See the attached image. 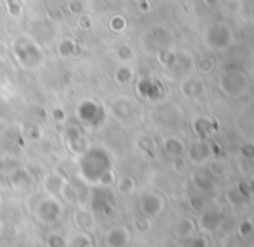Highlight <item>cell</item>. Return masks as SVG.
Returning a JSON list of instances; mask_svg holds the SVG:
<instances>
[{"label":"cell","mask_w":254,"mask_h":247,"mask_svg":"<svg viewBox=\"0 0 254 247\" xmlns=\"http://www.w3.org/2000/svg\"><path fill=\"white\" fill-rule=\"evenodd\" d=\"M80 159V171L81 178L88 184H99V180L111 171V157L104 149H87V152L81 154Z\"/></svg>","instance_id":"1"},{"label":"cell","mask_w":254,"mask_h":247,"mask_svg":"<svg viewBox=\"0 0 254 247\" xmlns=\"http://www.w3.org/2000/svg\"><path fill=\"white\" fill-rule=\"evenodd\" d=\"M64 213V206L63 200L56 195H45L38 200L37 207H35V214H37L38 221L44 225H56L57 221L63 218Z\"/></svg>","instance_id":"2"},{"label":"cell","mask_w":254,"mask_h":247,"mask_svg":"<svg viewBox=\"0 0 254 247\" xmlns=\"http://www.w3.org/2000/svg\"><path fill=\"white\" fill-rule=\"evenodd\" d=\"M14 52L23 67H35L40 64V50L30 38H19L14 42Z\"/></svg>","instance_id":"3"},{"label":"cell","mask_w":254,"mask_h":247,"mask_svg":"<svg viewBox=\"0 0 254 247\" xmlns=\"http://www.w3.org/2000/svg\"><path fill=\"white\" fill-rule=\"evenodd\" d=\"M76 114H78V118H80L81 123L87 124V126H90V128L101 126L104 123V120H106V113H104L102 106L97 102H94V100H85V102H81L80 106H78Z\"/></svg>","instance_id":"4"},{"label":"cell","mask_w":254,"mask_h":247,"mask_svg":"<svg viewBox=\"0 0 254 247\" xmlns=\"http://www.w3.org/2000/svg\"><path fill=\"white\" fill-rule=\"evenodd\" d=\"M206 40H207V45H209L211 49L223 50L230 45L232 33L227 26H223V24H214V26H211L209 30H207Z\"/></svg>","instance_id":"5"},{"label":"cell","mask_w":254,"mask_h":247,"mask_svg":"<svg viewBox=\"0 0 254 247\" xmlns=\"http://www.w3.org/2000/svg\"><path fill=\"white\" fill-rule=\"evenodd\" d=\"M66 145L74 156H81L83 152H87L88 149L87 138L83 137V133H81V130L76 124L66 128Z\"/></svg>","instance_id":"6"},{"label":"cell","mask_w":254,"mask_h":247,"mask_svg":"<svg viewBox=\"0 0 254 247\" xmlns=\"http://www.w3.org/2000/svg\"><path fill=\"white\" fill-rule=\"evenodd\" d=\"M9 185L12 190L16 192H24L33 185V178L31 173L24 168H16L12 173L9 175Z\"/></svg>","instance_id":"7"},{"label":"cell","mask_w":254,"mask_h":247,"mask_svg":"<svg viewBox=\"0 0 254 247\" xmlns=\"http://www.w3.org/2000/svg\"><path fill=\"white\" fill-rule=\"evenodd\" d=\"M104 242L107 247H127L130 242V232L125 227H113L104 235Z\"/></svg>","instance_id":"8"},{"label":"cell","mask_w":254,"mask_h":247,"mask_svg":"<svg viewBox=\"0 0 254 247\" xmlns=\"http://www.w3.org/2000/svg\"><path fill=\"white\" fill-rule=\"evenodd\" d=\"M164 200L157 194H145L140 200V211L145 218H154L163 211Z\"/></svg>","instance_id":"9"},{"label":"cell","mask_w":254,"mask_h":247,"mask_svg":"<svg viewBox=\"0 0 254 247\" xmlns=\"http://www.w3.org/2000/svg\"><path fill=\"white\" fill-rule=\"evenodd\" d=\"M73 221H74V227H76L80 232H92L95 228V225H97L95 213L90 209H87V207H80V209H76Z\"/></svg>","instance_id":"10"},{"label":"cell","mask_w":254,"mask_h":247,"mask_svg":"<svg viewBox=\"0 0 254 247\" xmlns=\"http://www.w3.org/2000/svg\"><path fill=\"white\" fill-rule=\"evenodd\" d=\"M221 88H223L227 94H239V92L244 90L246 87V78L241 71H235V73H225V76L221 78Z\"/></svg>","instance_id":"11"},{"label":"cell","mask_w":254,"mask_h":247,"mask_svg":"<svg viewBox=\"0 0 254 247\" xmlns=\"http://www.w3.org/2000/svg\"><path fill=\"white\" fill-rule=\"evenodd\" d=\"M92 207H94L95 214L99 213L102 216H107L114 209V200L109 197V194L106 190H99L92 195Z\"/></svg>","instance_id":"12"},{"label":"cell","mask_w":254,"mask_h":247,"mask_svg":"<svg viewBox=\"0 0 254 247\" xmlns=\"http://www.w3.org/2000/svg\"><path fill=\"white\" fill-rule=\"evenodd\" d=\"M66 182H67V178L63 177L61 173H49V175H45L42 185H44L47 195H56V197H59L64 185H66Z\"/></svg>","instance_id":"13"},{"label":"cell","mask_w":254,"mask_h":247,"mask_svg":"<svg viewBox=\"0 0 254 247\" xmlns=\"http://www.w3.org/2000/svg\"><path fill=\"white\" fill-rule=\"evenodd\" d=\"M209 157H211V147L207 145L206 140H199L189 147V159H190L192 163L202 164V163H206Z\"/></svg>","instance_id":"14"},{"label":"cell","mask_w":254,"mask_h":247,"mask_svg":"<svg viewBox=\"0 0 254 247\" xmlns=\"http://www.w3.org/2000/svg\"><path fill=\"white\" fill-rule=\"evenodd\" d=\"M202 216H201V227L202 230L206 232H214L218 230V228L221 227V223H223V214L220 213V211L216 209H209V211H202Z\"/></svg>","instance_id":"15"},{"label":"cell","mask_w":254,"mask_h":247,"mask_svg":"<svg viewBox=\"0 0 254 247\" xmlns=\"http://www.w3.org/2000/svg\"><path fill=\"white\" fill-rule=\"evenodd\" d=\"M194 232H195V225H194V221L189 220V218L180 220L178 223H175V227H173V235L177 239H180V241L190 239L192 235H194Z\"/></svg>","instance_id":"16"},{"label":"cell","mask_w":254,"mask_h":247,"mask_svg":"<svg viewBox=\"0 0 254 247\" xmlns=\"http://www.w3.org/2000/svg\"><path fill=\"white\" fill-rule=\"evenodd\" d=\"M111 111H113V114L118 118V120H130L131 113H133V106H131L130 100L118 99V100H114V102H113Z\"/></svg>","instance_id":"17"},{"label":"cell","mask_w":254,"mask_h":247,"mask_svg":"<svg viewBox=\"0 0 254 247\" xmlns=\"http://www.w3.org/2000/svg\"><path fill=\"white\" fill-rule=\"evenodd\" d=\"M216 128H218V124L214 123V121H211L209 118H197V120L194 121V130H195V133L199 135L201 140H204L207 135H211V131L216 130Z\"/></svg>","instance_id":"18"},{"label":"cell","mask_w":254,"mask_h":247,"mask_svg":"<svg viewBox=\"0 0 254 247\" xmlns=\"http://www.w3.org/2000/svg\"><path fill=\"white\" fill-rule=\"evenodd\" d=\"M194 185L204 194H211L214 190V180L209 173H195L194 175Z\"/></svg>","instance_id":"19"},{"label":"cell","mask_w":254,"mask_h":247,"mask_svg":"<svg viewBox=\"0 0 254 247\" xmlns=\"http://www.w3.org/2000/svg\"><path fill=\"white\" fill-rule=\"evenodd\" d=\"M137 90H138V94H140L142 97H147V99H152V100L156 97H159V94H161L159 87H157L156 83H152V81H149V80L138 81Z\"/></svg>","instance_id":"20"},{"label":"cell","mask_w":254,"mask_h":247,"mask_svg":"<svg viewBox=\"0 0 254 247\" xmlns=\"http://www.w3.org/2000/svg\"><path fill=\"white\" fill-rule=\"evenodd\" d=\"M88 244H92V237L88 232L78 230L69 239H66V247H87Z\"/></svg>","instance_id":"21"},{"label":"cell","mask_w":254,"mask_h":247,"mask_svg":"<svg viewBox=\"0 0 254 247\" xmlns=\"http://www.w3.org/2000/svg\"><path fill=\"white\" fill-rule=\"evenodd\" d=\"M182 90L189 99H195L204 92V85L197 80H187L184 83V87H182Z\"/></svg>","instance_id":"22"},{"label":"cell","mask_w":254,"mask_h":247,"mask_svg":"<svg viewBox=\"0 0 254 247\" xmlns=\"http://www.w3.org/2000/svg\"><path fill=\"white\" fill-rule=\"evenodd\" d=\"M164 150H166L170 156L180 157L182 154L185 152V145L182 144V140L171 137V138H166V142H164Z\"/></svg>","instance_id":"23"},{"label":"cell","mask_w":254,"mask_h":247,"mask_svg":"<svg viewBox=\"0 0 254 247\" xmlns=\"http://www.w3.org/2000/svg\"><path fill=\"white\" fill-rule=\"evenodd\" d=\"M114 80H116V83H120V85L130 83V81L133 80V71H131V67L120 66L116 69V73H114Z\"/></svg>","instance_id":"24"},{"label":"cell","mask_w":254,"mask_h":247,"mask_svg":"<svg viewBox=\"0 0 254 247\" xmlns=\"http://www.w3.org/2000/svg\"><path fill=\"white\" fill-rule=\"evenodd\" d=\"M45 246L47 247H66V237L59 232H51L45 237Z\"/></svg>","instance_id":"25"},{"label":"cell","mask_w":254,"mask_h":247,"mask_svg":"<svg viewBox=\"0 0 254 247\" xmlns=\"http://www.w3.org/2000/svg\"><path fill=\"white\" fill-rule=\"evenodd\" d=\"M74 52H76V44L73 40H63L57 47V54L61 57H71Z\"/></svg>","instance_id":"26"},{"label":"cell","mask_w":254,"mask_h":247,"mask_svg":"<svg viewBox=\"0 0 254 247\" xmlns=\"http://www.w3.org/2000/svg\"><path fill=\"white\" fill-rule=\"evenodd\" d=\"M5 5H7V12L12 17H21V14H23V10H24L23 0H7Z\"/></svg>","instance_id":"27"},{"label":"cell","mask_w":254,"mask_h":247,"mask_svg":"<svg viewBox=\"0 0 254 247\" xmlns=\"http://www.w3.org/2000/svg\"><path fill=\"white\" fill-rule=\"evenodd\" d=\"M159 62L163 64V66H166V67H173L175 66V62H177V54L173 52V50H161L159 52Z\"/></svg>","instance_id":"28"},{"label":"cell","mask_w":254,"mask_h":247,"mask_svg":"<svg viewBox=\"0 0 254 247\" xmlns=\"http://www.w3.org/2000/svg\"><path fill=\"white\" fill-rule=\"evenodd\" d=\"M227 199H228V202H230L232 206H242V204H246L249 200V199H246L244 195L241 194V190H239L237 187L227 192Z\"/></svg>","instance_id":"29"},{"label":"cell","mask_w":254,"mask_h":247,"mask_svg":"<svg viewBox=\"0 0 254 247\" xmlns=\"http://www.w3.org/2000/svg\"><path fill=\"white\" fill-rule=\"evenodd\" d=\"M133 188H135V180L131 177L120 178V182H118V190H120L121 194H130V192H133Z\"/></svg>","instance_id":"30"},{"label":"cell","mask_w":254,"mask_h":247,"mask_svg":"<svg viewBox=\"0 0 254 247\" xmlns=\"http://www.w3.org/2000/svg\"><path fill=\"white\" fill-rule=\"evenodd\" d=\"M78 26L85 31H90L92 28H94V17L88 12H81L80 16H78Z\"/></svg>","instance_id":"31"},{"label":"cell","mask_w":254,"mask_h":247,"mask_svg":"<svg viewBox=\"0 0 254 247\" xmlns=\"http://www.w3.org/2000/svg\"><path fill=\"white\" fill-rule=\"evenodd\" d=\"M109 28L116 33H121L127 28V21H125L123 16H113V19L109 21Z\"/></svg>","instance_id":"32"},{"label":"cell","mask_w":254,"mask_h":247,"mask_svg":"<svg viewBox=\"0 0 254 247\" xmlns=\"http://www.w3.org/2000/svg\"><path fill=\"white\" fill-rule=\"evenodd\" d=\"M116 56L120 61L127 62V61L133 59V50H131V47H128V45H120V47L116 49Z\"/></svg>","instance_id":"33"},{"label":"cell","mask_w":254,"mask_h":247,"mask_svg":"<svg viewBox=\"0 0 254 247\" xmlns=\"http://www.w3.org/2000/svg\"><path fill=\"white\" fill-rule=\"evenodd\" d=\"M67 10L74 16H80L81 12H85V5L81 0H69L67 2Z\"/></svg>","instance_id":"34"},{"label":"cell","mask_w":254,"mask_h":247,"mask_svg":"<svg viewBox=\"0 0 254 247\" xmlns=\"http://www.w3.org/2000/svg\"><path fill=\"white\" fill-rule=\"evenodd\" d=\"M189 204H190L192 211H195V213H202L204 211V199L201 195H192V197L189 199Z\"/></svg>","instance_id":"35"},{"label":"cell","mask_w":254,"mask_h":247,"mask_svg":"<svg viewBox=\"0 0 254 247\" xmlns=\"http://www.w3.org/2000/svg\"><path fill=\"white\" fill-rule=\"evenodd\" d=\"M133 227H135V230H138V232H149V228H151V221H149V218L140 216L133 221Z\"/></svg>","instance_id":"36"},{"label":"cell","mask_w":254,"mask_h":247,"mask_svg":"<svg viewBox=\"0 0 254 247\" xmlns=\"http://www.w3.org/2000/svg\"><path fill=\"white\" fill-rule=\"evenodd\" d=\"M197 67L201 73H211V71L214 69V62H213V59H209V57H202V59L199 61Z\"/></svg>","instance_id":"37"},{"label":"cell","mask_w":254,"mask_h":247,"mask_svg":"<svg viewBox=\"0 0 254 247\" xmlns=\"http://www.w3.org/2000/svg\"><path fill=\"white\" fill-rule=\"evenodd\" d=\"M180 247H207L206 239L204 237H190L185 241V244H182Z\"/></svg>","instance_id":"38"},{"label":"cell","mask_w":254,"mask_h":247,"mask_svg":"<svg viewBox=\"0 0 254 247\" xmlns=\"http://www.w3.org/2000/svg\"><path fill=\"white\" fill-rule=\"evenodd\" d=\"M52 118L57 121V123H66L67 114H66V111H64L63 107H54V109H52Z\"/></svg>","instance_id":"39"},{"label":"cell","mask_w":254,"mask_h":247,"mask_svg":"<svg viewBox=\"0 0 254 247\" xmlns=\"http://www.w3.org/2000/svg\"><path fill=\"white\" fill-rule=\"evenodd\" d=\"M241 154L244 159L248 161H254V144H244L241 147Z\"/></svg>","instance_id":"40"},{"label":"cell","mask_w":254,"mask_h":247,"mask_svg":"<svg viewBox=\"0 0 254 247\" xmlns=\"http://www.w3.org/2000/svg\"><path fill=\"white\" fill-rule=\"evenodd\" d=\"M137 147L140 150H144V152H149V150L154 147V144H152V140L149 137H140L137 140Z\"/></svg>","instance_id":"41"},{"label":"cell","mask_w":254,"mask_h":247,"mask_svg":"<svg viewBox=\"0 0 254 247\" xmlns=\"http://www.w3.org/2000/svg\"><path fill=\"white\" fill-rule=\"evenodd\" d=\"M223 173H225V164L221 163V161H214V163L209 166V175L220 177V175H223Z\"/></svg>","instance_id":"42"},{"label":"cell","mask_w":254,"mask_h":247,"mask_svg":"<svg viewBox=\"0 0 254 247\" xmlns=\"http://www.w3.org/2000/svg\"><path fill=\"white\" fill-rule=\"evenodd\" d=\"M47 14H49V17H51V19H54V21H63V19H64L63 10H61L59 7L51 5V7L47 9Z\"/></svg>","instance_id":"43"},{"label":"cell","mask_w":254,"mask_h":247,"mask_svg":"<svg viewBox=\"0 0 254 247\" xmlns=\"http://www.w3.org/2000/svg\"><path fill=\"white\" fill-rule=\"evenodd\" d=\"M239 232H241V235H249V234H253V223L251 221H244V223H241L239 225Z\"/></svg>","instance_id":"44"},{"label":"cell","mask_w":254,"mask_h":247,"mask_svg":"<svg viewBox=\"0 0 254 247\" xmlns=\"http://www.w3.org/2000/svg\"><path fill=\"white\" fill-rule=\"evenodd\" d=\"M175 166H177V170H182V168H184V161H182L180 157H177V161H175Z\"/></svg>","instance_id":"45"},{"label":"cell","mask_w":254,"mask_h":247,"mask_svg":"<svg viewBox=\"0 0 254 247\" xmlns=\"http://www.w3.org/2000/svg\"><path fill=\"white\" fill-rule=\"evenodd\" d=\"M3 56H5V45L0 42V59H3Z\"/></svg>","instance_id":"46"},{"label":"cell","mask_w":254,"mask_h":247,"mask_svg":"<svg viewBox=\"0 0 254 247\" xmlns=\"http://www.w3.org/2000/svg\"><path fill=\"white\" fill-rule=\"evenodd\" d=\"M220 2V0H204V3H206V5H216V3Z\"/></svg>","instance_id":"47"},{"label":"cell","mask_w":254,"mask_h":247,"mask_svg":"<svg viewBox=\"0 0 254 247\" xmlns=\"http://www.w3.org/2000/svg\"><path fill=\"white\" fill-rule=\"evenodd\" d=\"M248 185H249V190H251V194L254 195V178H253V180H251V182H249V184H248Z\"/></svg>","instance_id":"48"},{"label":"cell","mask_w":254,"mask_h":247,"mask_svg":"<svg viewBox=\"0 0 254 247\" xmlns=\"http://www.w3.org/2000/svg\"><path fill=\"white\" fill-rule=\"evenodd\" d=\"M2 202H3V199H2V195H0V209H2Z\"/></svg>","instance_id":"49"},{"label":"cell","mask_w":254,"mask_h":247,"mask_svg":"<svg viewBox=\"0 0 254 247\" xmlns=\"http://www.w3.org/2000/svg\"><path fill=\"white\" fill-rule=\"evenodd\" d=\"M87 247H95V246H94V242H92V244H88Z\"/></svg>","instance_id":"50"},{"label":"cell","mask_w":254,"mask_h":247,"mask_svg":"<svg viewBox=\"0 0 254 247\" xmlns=\"http://www.w3.org/2000/svg\"><path fill=\"white\" fill-rule=\"evenodd\" d=\"M137 2H140V3H142V2H147V0H137Z\"/></svg>","instance_id":"51"}]
</instances>
